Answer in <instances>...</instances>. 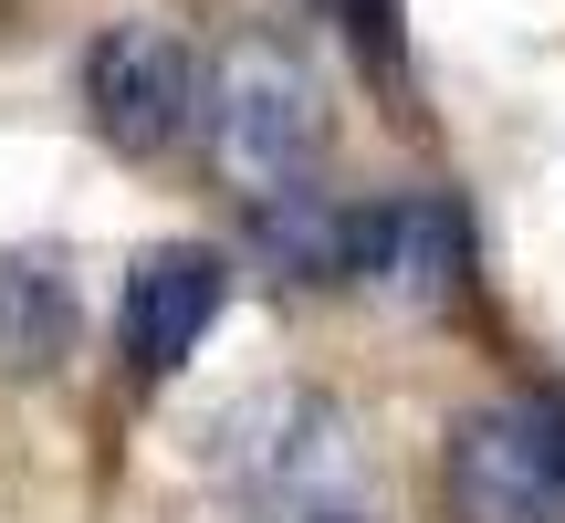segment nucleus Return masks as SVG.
Here are the masks:
<instances>
[{
	"label": "nucleus",
	"mask_w": 565,
	"mask_h": 523,
	"mask_svg": "<svg viewBox=\"0 0 565 523\" xmlns=\"http://www.w3.org/2000/svg\"><path fill=\"white\" fill-rule=\"evenodd\" d=\"M252 252H263L282 282H356V262H366V210H335L324 189L252 200Z\"/></svg>",
	"instance_id": "obj_7"
},
{
	"label": "nucleus",
	"mask_w": 565,
	"mask_h": 523,
	"mask_svg": "<svg viewBox=\"0 0 565 523\" xmlns=\"http://www.w3.org/2000/svg\"><path fill=\"white\" fill-rule=\"evenodd\" d=\"M315 523H366V513H345V503H335V513H315Z\"/></svg>",
	"instance_id": "obj_9"
},
{
	"label": "nucleus",
	"mask_w": 565,
	"mask_h": 523,
	"mask_svg": "<svg viewBox=\"0 0 565 523\" xmlns=\"http://www.w3.org/2000/svg\"><path fill=\"white\" fill-rule=\"evenodd\" d=\"M210 158L252 200H282V189L315 179L324 84L303 74V53H282V42H231L221 53V74H210Z\"/></svg>",
	"instance_id": "obj_1"
},
{
	"label": "nucleus",
	"mask_w": 565,
	"mask_h": 523,
	"mask_svg": "<svg viewBox=\"0 0 565 523\" xmlns=\"http://www.w3.org/2000/svg\"><path fill=\"white\" fill-rule=\"evenodd\" d=\"M84 116L116 158H168L200 116V63L168 21H116L84 53Z\"/></svg>",
	"instance_id": "obj_4"
},
{
	"label": "nucleus",
	"mask_w": 565,
	"mask_h": 523,
	"mask_svg": "<svg viewBox=\"0 0 565 523\" xmlns=\"http://www.w3.org/2000/svg\"><path fill=\"white\" fill-rule=\"evenodd\" d=\"M210 471H221L252 513H303L315 523V513H335L356 450H345L335 398H315V387H263V398H242L210 429Z\"/></svg>",
	"instance_id": "obj_2"
},
{
	"label": "nucleus",
	"mask_w": 565,
	"mask_h": 523,
	"mask_svg": "<svg viewBox=\"0 0 565 523\" xmlns=\"http://www.w3.org/2000/svg\"><path fill=\"white\" fill-rule=\"evenodd\" d=\"M366 282H387L398 303H450L471 282V210L450 189H408V200L366 210Z\"/></svg>",
	"instance_id": "obj_6"
},
{
	"label": "nucleus",
	"mask_w": 565,
	"mask_h": 523,
	"mask_svg": "<svg viewBox=\"0 0 565 523\" xmlns=\"http://www.w3.org/2000/svg\"><path fill=\"white\" fill-rule=\"evenodd\" d=\"M63 345H74V282H63V262L11 252L0 262V366L42 377V366H63Z\"/></svg>",
	"instance_id": "obj_8"
},
{
	"label": "nucleus",
	"mask_w": 565,
	"mask_h": 523,
	"mask_svg": "<svg viewBox=\"0 0 565 523\" xmlns=\"http://www.w3.org/2000/svg\"><path fill=\"white\" fill-rule=\"evenodd\" d=\"M221 293H231L221 252H200V242H158L137 273H126V303H116L126 366H137V377H179V366L200 356V335L221 324Z\"/></svg>",
	"instance_id": "obj_5"
},
{
	"label": "nucleus",
	"mask_w": 565,
	"mask_h": 523,
	"mask_svg": "<svg viewBox=\"0 0 565 523\" xmlns=\"http://www.w3.org/2000/svg\"><path fill=\"white\" fill-rule=\"evenodd\" d=\"M450 523H565V398L471 408L450 429Z\"/></svg>",
	"instance_id": "obj_3"
}]
</instances>
